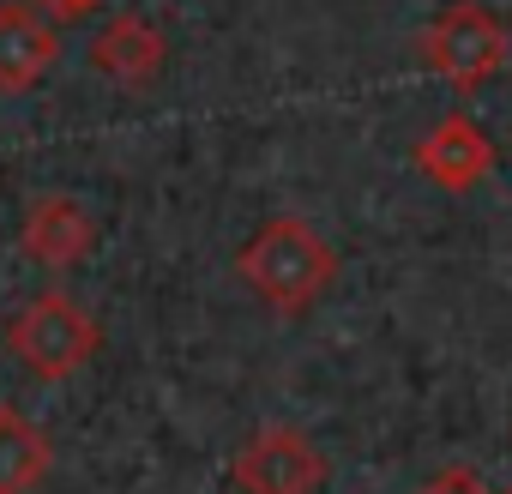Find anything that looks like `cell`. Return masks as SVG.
<instances>
[{
  "mask_svg": "<svg viewBox=\"0 0 512 494\" xmlns=\"http://www.w3.org/2000/svg\"><path fill=\"white\" fill-rule=\"evenodd\" d=\"M512 55V31L482 0H446L422 31V67L452 91H482Z\"/></svg>",
  "mask_w": 512,
  "mask_h": 494,
  "instance_id": "obj_2",
  "label": "cell"
},
{
  "mask_svg": "<svg viewBox=\"0 0 512 494\" xmlns=\"http://www.w3.org/2000/svg\"><path fill=\"white\" fill-rule=\"evenodd\" d=\"M163 61H169L163 31H157L151 19H139V13H115V19L91 37V67H97L103 79H115V85L145 91V85H157Z\"/></svg>",
  "mask_w": 512,
  "mask_h": 494,
  "instance_id": "obj_8",
  "label": "cell"
},
{
  "mask_svg": "<svg viewBox=\"0 0 512 494\" xmlns=\"http://www.w3.org/2000/svg\"><path fill=\"white\" fill-rule=\"evenodd\" d=\"M416 494H494V488H488L470 464H446V470H434Z\"/></svg>",
  "mask_w": 512,
  "mask_h": 494,
  "instance_id": "obj_10",
  "label": "cell"
},
{
  "mask_svg": "<svg viewBox=\"0 0 512 494\" xmlns=\"http://www.w3.org/2000/svg\"><path fill=\"white\" fill-rule=\"evenodd\" d=\"M19 247L49 266V272H67L79 266L91 247H97V217L73 199V193H43L25 205V223H19Z\"/></svg>",
  "mask_w": 512,
  "mask_h": 494,
  "instance_id": "obj_7",
  "label": "cell"
},
{
  "mask_svg": "<svg viewBox=\"0 0 512 494\" xmlns=\"http://www.w3.org/2000/svg\"><path fill=\"white\" fill-rule=\"evenodd\" d=\"M506 494H512V488H506Z\"/></svg>",
  "mask_w": 512,
  "mask_h": 494,
  "instance_id": "obj_11",
  "label": "cell"
},
{
  "mask_svg": "<svg viewBox=\"0 0 512 494\" xmlns=\"http://www.w3.org/2000/svg\"><path fill=\"white\" fill-rule=\"evenodd\" d=\"M235 278H241L253 296H260L272 314L302 320V314L338 284V247H332L308 217L278 211V217H266L260 229L241 241Z\"/></svg>",
  "mask_w": 512,
  "mask_h": 494,
  "instance_id": "obj_1",
  "label": "cell"
},
{
  "mask_svg": "<svg viewBox=\"0 0 512 494\" xmlns=\"http://www.w3.org/2000/svg\"><path fill=\"white\" fill-rule=\"evenodd\" d=\"M326 476H332L326 452L302 428H290V422L253 428L235 446V458H229V482L241 494H320Z\"/></svg>",
  "mask_w": 512,
  "mask_h": 494,
  "instance_id": "obj_4",
  "label": "cell"
},
{
  "mask_svg": "<svg viewBox=\"0 0 512 494\" xmlns=\"http://www.w3.org/2000/svg\"><path fill=\"white\" fill-rule=\"evenodd\" d=\"M49 464H55L49 434L25 410L0 404V494H31L49 476Z\"/></svg>",
  "mask_w": 512,
  "mask_h": 494,
  "instance_id": "obj_9",
  "label": "cell"
},
{
  "mask_svg": "<svg viewBox=\"0 0 512 494\" xmlns=\"http://www.w3.org/2000/svg\"><path fill=\"white\" fill-rule=\"evenodd\" d=\"M7 350L37 380H67V374H79L103 350V326H97V314L85 302L49 290V296H31L7 320Z\"/></svg>",
  "mask_w": 512,
  "mask_h": 494,
  "instance_id": "obj_3",
  "label": "cell"
},
{
  "mask_svg": "<svg viewBox=\"0 0 512 494\" xmlns=\"http://www.w3.org/2000/svg\"><path fill=\"white\" fill-rule=\"evenodd\" d=\"M61 61V31L37 0H0V97L37 91Z\"/></svg>",
  "mask_w": 512,
  "mask_h": 494,
  "instance_id": "obj_6",
  "label": "cell"
},
{
  "mask_svg": "<svg viewBox=\"0 0 512 494\" xmlns=\"http://www.w3.org/2000/svg\"><path fill=\"white\" fill-rule=\"evenodd\" d=\"M416 169L440 187V193H476L488 175H494V163H500V151H494V139L470 121V115H440L422 139H416Z\"/></svg>",
  "mask_w": 512,
  "mask_h": 494,
  "instance_id": "obj_5",
  "label": "cell"
}]
</instances>
